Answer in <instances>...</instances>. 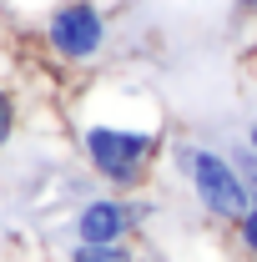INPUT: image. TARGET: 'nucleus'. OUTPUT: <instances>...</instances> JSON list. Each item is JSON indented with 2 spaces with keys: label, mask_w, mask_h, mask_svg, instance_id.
<instances>
[{
  "label": "nucleus",
  "mask_w": 257,
  "mask_h": 262,
  "mask_svg": "<svg viewBox=\"0 0 257 262\" xmlns=\"http://www.w3.org/2000/svg\"><path fill=\"white\" fill-rule=\"evenodd\" d=\"M66 121H71V146L81 157V171L101 192L136 196L152 187L172 141V121L146 81L126 71L86 76L66 106Z\"/></svg>",
  "instance_id": "nucleus-1"
},
{
  "label": "nucleus",
  "mask_w": 257,
  "mask_h": 262,
  "mask_svg": "<svg viewBox=\"0 0 257 262\" xmlns=\"http://www.w3.org/2000/svg\"><path fill=\"white\" fill-rule=\"evenodd\" d=\"M161 162L172 166V177L182 182V192H187V202L197 207V217L212 222V227H232V222L252 207V192H247L237 162L227 157V146H212V141H202V136H177V131H172Z\"/></svg>",
  "instance_id": "nucleus-2"
},
{
  "label": "nucleus",
  "mask_w": 257,
  "mask_h": 262,
  "mask_svg": "<svg viewBox=\"0 0 257 262\" xmlns=\"http://www.w3.org/2000/svg\"><path fill=\"white\" fill-rule=\"evenodd\" d=\"M35 35H40V51L51 66L96 76L116 46V20H111L106 0H56L35 20Z\"/></svg>",
  "instance_id": "nucleus-3"
},
{
  "label": "nucleus",
  "mask_w": 257,
  "mask_h": 262,
  "mask_svg": "<svg viewBox=\"0 0 257 262\" xmlns=\"http://www.w3.org/2000/svg\"><path fill=\"white\" fill-rule=\"evenodd\" d=\"M152 212H157V202H146V196H121V192H91L81 196L76 207H71V217L61 222V242L66 247H116V242H136L141 227L152 222Z\"/></svg>",
  "instance_id": "nucleus-4"
},
{
  "label": "nucleus",
  "mask_w": 257,
  "mask_h": 262,
  "mask_svg": "<svg viewBox=\"0 0 257 262\" xmlns=\"http://www.w3.org/2000/svg\"><path fill=\"white\" fill-rule=\"evenodd\" d=\"M227 237H232V252H237V262H257V207H247L232 227H227Z\"/></svg>",
  "instance_id": "nucleus-5"
},
{
  "label": "nucleus",
  "mask_w": 257,
  "mask_h": 262,
  "mask_svg": "<svg viewBox=\"0 0 257 262\" xmlns=\"http://www.w3.org/2000/svg\"><path fill=\"white\" fill-rule=\"evenodd\" d=\"M66 262H141L136 242H116V247H66Z\"/></svg>",
  "instance_id": "nucleus-6"
},
{
  "label": "nucleus",
  "mask_w": 257,
  "mask_h": 262,
  "mask_svg": "<svg viewBox=\"0 0 257 262\" xmlns=\"http://www.w3.org/2000/svg\"><path fill=\"white\" fill-rule=\"evenodd\" d=\"M20 136V96L0 81V151H10Z\"/></svg>",
  "instance_id": "nucleus-7"
},
{
  "label": "nucleus",
  "mask_w": 257,
  "mask_h": 262,
  "mask_svg": "<svg viewBox=\"0 0 257 262\" xmlns=\"http://www.w3.org/2000/svg\"><path fill=\"white\" fill-rule=\"evenodd\" d=\"M51 5H56V0H0V10L15 15V20H40Z\"/></svg>",
  "instance_id": "nucleus-8"
},
{
  "label": "nucleus",
  "mask_w": 257,
  "mask_h": 262,
  "mask_svg": "<svg viewBox=\"0 0 257 262\" xmlns=\"http://www.w3.org/2000/svg\"><path fill=\"white\" fill-rule=\"evenodd\" d=\"M242 141H247V146L257 151V116H247V126H242Z\"/></svg>",
  "instance_id": "nucleus-9"
},
{
  "label": "nucleus",
  "mask_w": 257,
  "mask_h": 262,
  "mask_svg": "<svg viewBox=\"0 0 257 262\" xmlns=\"http://www.w3.org/2000/svg\"><path fill=\"white\" fill-rule=\"evenodd\" d=\"M232 10L237 15H257V0H232Z\"/></svg>",
  "instance_id": "nucleus-10"
}]
</instances>
